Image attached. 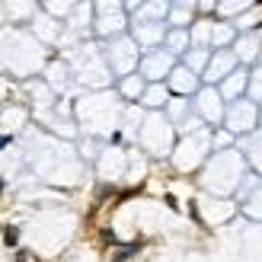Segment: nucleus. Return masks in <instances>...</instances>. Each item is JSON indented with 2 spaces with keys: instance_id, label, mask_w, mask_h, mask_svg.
I'll list each match as a JSON object with an SVG mask.
<instances>
[{
  "instance_id": "21",
  "label": "nucleus",
  "mask_w": 262,
  "mask_h": 262,
  "mask_svg": "<svg viewBox=\"0 0 262 262\" xmlns=\"http://www.w3.org/2000/svg\"><path fill=\"white\" fill-rule=\"evenodd\" d=\"M250 90H253V96H256V99H262V68L250 77Z\"/></svg>"
},
{
  "instance_id": "5",
  "label": "nucleus",
  "mask_w": 262,
  "mask_h": 262,
  "mask_svg": "<svg viewBox=\"0 0 262 262\" xmlns=\"http://www.w3.org/2000/svg\"><path fill=\"white\" fill-rule=\"evenodd\" d=\"M96 13H99V23H96L99 35H115V32L125 29V16H122L125 7H119V4H99Z\"/></svg>"
},
{
  "instance_id": "13",
  "label": "nucleus",
  "mask_w": 262,
  "mask_h": 262,
  "mask_svg": "<svg viewBox=\"0 0 262 262\" xmlns=\"http://www.w3.org/2000/svg\"><path fill=\"white\" fill-rule=\"evenodd\" d=\"M259 45H262L259 35H240L237 42H233V48H237L233 55H237V61H253L259 55Z\"/></svg>"
},
{
  "instance_id": "19",
  "label": "nucleus",
  "mask_w": 262,
  "mask_h": 262,
  "mask_svg": "<svg viewBox=\"0 0 262 262\" xmlns=\"http://www.w3.org/2000/svg\"><path fill=\"white\" fill-rule=\"evenodd\" d=\"M211 29H214V23H208V19H199V23H195L192 38L199 42V48H205L208 42H211Z\"/></svg>"
},
{
  "instance_id": "9",
  "label": "nucleus",
  "mask_w": 262,
  "mask_h": 262,
  "mask_svg": "<svg viewBox=\"0 0 262 262\" xmlns=\"http://www.w3.org/2000/svg\"><path fill=\"white\" fill-rule=\"evenodd\" d=\"M195 106H199V115L208 122H221V115H224V102H221L217 90H202L199 99H195Z\"/></svg>"
},
{
  "instance_id": "4",
  "label": "nucleus",
  "mask_w": 262,
  "mask_h": 262,
  "mask_svg": "<svg viewBox=\"0 0 262 262\" xmlns=\"http://www.w3.org/2000/svg\"><path fill=\"white\" fill-rule=\"evenodd\" d=\"M205 150H208V135H205V131L195 135V138H186L182 147H179V154H176V166L179 169H192L205 157Z\"/></svg>"
},
{
  "instance_id": "7",
  "label": "nucleus",
  "mask_w": 262,
  "mask_h": 262,
  "mask_svg": "<svg viewBox=\"0 0 262 262\" xmlns=\"http://www.w3.org/2000/svg\"><path fill=\"white\" fill-rule=\"evenodd\" d=\"M256 125V106L253 102H233V109L227 112V128L230 131H250Z\"/></svg>"
},
{
  "instance_id": "14",
  "label": "nucleus",
  "mask_w": 262,
  "mask_h": 262,
  "mask_svg": "<svg viewBox=\"0 0 262 262\" xmlns=\"http://www.w3.org/2000/svg\"><path fill=\"white\" fill-rule=\"evenodd\" d=\"M141 102H144L147 109H160V106H166V102H169V90H166L163 83H150L147 90H144Z\"/></svg>"
},
{
  "instance_id": "1",
  "label": "nucleus",
  "mask_w": 262,
  "mask_h": 262,
  "mask_svg": "<svg viewBox=\"0 0 262 262\" xmlns=\"http://www.w3.org/2000/svg\"><path fill=\"white\" fill-rule=\"evenodd\" d=\"M141 141L150 154H166L169 141H173V128H169V122H163L160 115H150L141 128Z\"/></svg>"
},
{
  "instance_id": "17",
  "label": "nucleus",
  "mask_w": 262,
  "mask_h": 262,
  "mask_svg": "<svg viewBox=\"0 0 262 262\" xmlns=\"http://www.w3.org/2000/svg\"><path fill=\"white\" fill-rule=\"evenodd\" d=\"M189 109H192V106H189V99H186V96H176V99H169V102H166L169 122H179V125L189 119Z\"/></svg>"
},
{
  "instance_id": "15",
  "label": "nucleus",
  "mask_w": 262,
  "mask_h": 262,
  "mask_svg": "<svg viewBox=\"0 0 262 262\" xmlns=\"http://www.w3.org/2000/svg\"><path fill=\"white\" fill-rule=\"evenodd\" d=\"M189 42H192V35H189L186 29H169L166 38H163V45H166L169 55H182V51L189 48Z\"/></svg>"
},
{
  "instance_id": "22",
  "label": "nucleus",
  "mask_w": 262,
  "mask_h": 262,
  "mask_svg": "<svg viewBox=\"0 0 262 262\" xmlns=\"http://www.w3.org/2000/svg\"><path fill=\"white\" fill-rule=\"evenodd\" d=\"M214 144H217V147H224V144H230V135H227V131H224V135L217 131V135H214Z\"/></svg>"
},
{
  "instance_id": "10",
  "label": "nucleus",
  "mask_w": 262,
  "mask_h": 262,
  "mask_svg": "<svg viewBox=\"0 0 262 262\" xmlns=\"http://www.w3.org/2000/svg\"><path fill=\"white\" fill-rule=\"evenodd\" d=\"M195 90H199V74H192L186 64H182V68H173V74H169V93L189 96Z\"/></svg>"
},
{
  "instance_id": "3",
  "label": "nucleus",
  "mask_w": 262,
  "mask_h": 262,
  "mask_svg": "<svg viewBox=\"0 0 262 262\" xmlns=\"http://www.w3.org/2000/svg\"><path fill=\"white\" fill-rule=\"evenodd\" d=\"M169 74H173V55L169 51H147L141 58V77L147 83H160Z\"/></svg>"
},
{
  "instance_id": "12",
  "label": "nucleus",
  "mask_w": 262,
  "mask_h": 262,
  "mask_svg": "<svg viewBox=\"0 0 262 262\" xmlns=\"http://www.w3.org/2000/svg\"><path fill=\"white\" fill-rule=\"evenodd\" d=\"M144 90H147V80H144L141 74H131V77H122V80H119V93L125 99H141Z\"/></svg>"
},
{
  "instance_id": "11",
  "label": "nucleus",
  "mask_w": 262,
  "mask_h": 262,
  "mask_svg": "<svg viewBox=\"0 0 262 262\" xmlns=\"http://www.w3.org/2000/svg\"><path fill=\"white\" fill-rule=\"evenodd\" d=\"M246 86H250V77H246V71H233L227 80H221L217 93H221V99H237Z\"/></svg>"
},
{
  "instance_id": "6",
  "label": "nucleus",
  "mask_w": 262,
  "mask_h": 262,
  "mask_svg": "<svg viewBox=\"0 0 262 262\" xmlns=\"http://www.w3.org/2000/svg\"><path fill=\"white\" fill-rule=\"evenodd\" d=\"M233 71H237V55H233V51H217V55H211V61H208L205 80H208V83L227 80Z\"/></svg>"
},
{
  "instance_id": "16",
  "label": "nucleus",
  "mask_w": 262,
  "mask_h": 262,
  "mask_svg": "<svg viewBox=\"0 0 262 262\" xmlns=\"http://www.w3.org/2000/svg\"><path fill=\"white\" fill-rule=\"evenodd\" d=\"M192 13H195L192 4H173L169 7V23H173V29H186L192 23Z\"/></svg>"
},
{
  "instance_id": "20",
  "label": "nucleus",
  "mask_w": 262,
  "mask_h": 262,
  "mask_svg": "<svg viewBox=\"0 0 262 262\" xmlns=\"http://www.w3.org/2000/svg\"><path fill=\"white\" fill-rule=\"evenodd\" d=\"M233 42V29L224 23H214V29H211V45H230Z\"/></svg>"
},
{
  "instance_id": "18",
  "label": "nucleus",
  "mask_w": 262,
  "mask_h": 262,
  "mask_svg": "<svg viewBox=\"0 0 262 262\" xmlns=\"http://www.w3.org/2000/svg\"><path fill=\"white\" fill-rule=\"evenodd\" d=\"M208 61H211L208 48H192L189 55H186V68H189L192 74H199V71H208Z\"/></svg>"
},
{
  "instance_id": "2",
  "label": "nucleus",
  "mask_w": 262,
  "mask_h": 262,
  "mask_svg": "<svg viewBox=\"0 0 262 262\" xmlns=\"http://www.w3.org/2000/svg\"><path fill=\"white\" fill-rule=\"evenodd\" d=\"M106 58H109V68L119 77H131V68L138 64V45L131 38H115L106 48Z\"/></svg>"
},
{
  "instance_id": "8",
  "label": "nucleus",
  "mask_w": 262,
  "mask_h": 262,
  "mask_svg": "<svg viewBox=\"0 0 262 262\" xmlns=\"http://www.w3.org/2000/svg\"><path fill=\"white\" fill-rule=\"evenodd\" d=\"M135 38L144 48H150V45H157V42L166 38V29H163L160 19H135Z\"/></svg>"
}]
</instances>
